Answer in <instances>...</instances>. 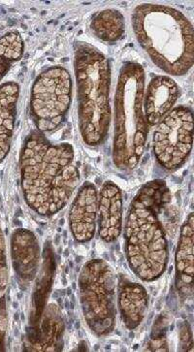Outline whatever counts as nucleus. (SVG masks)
<instances>
[{
	"label": "nucleus",
	"mask_w": 194,
	"mask_h": 352,
	"mask_svg": "<svg viewBox=\"0 0 194 352\" xmlns=\"http://www.w3.org/2000/svg\"><path fill=\"white\" fill-rule=\"evenodd\" d=\"M193 142V111L179 106L158 124L153 134V153L165 169H179L191 155Z\"/></svg>",
	"instance_id": "nucleus-8"
},
{
	"label": "nucleus",
	"mask_w": 194,
	"mask_h": 352,
	"mask_svg": "<svg viewBox=\"0 0 194 352\" xmlns=\"http://www.w3.org/2000/svg\"><path fill=\"white\" fill-rule=\"evenodd\" d=\"M63 326L60 309L49 305L42 320L38 341L30 346L32 351H60L63 346Z\"/></svg>",
	"instance_id": "nucleus-16"
},
{
	"label": "nucleus",
	"mask_w": 194,
	"mask_h": 352,
	"mask_svg": "<svg viewBox=\"0 0 194 352\" xmlns=\"http://www.w3.org/2000/svg\"><path fill=\"white\" fill-rule=\"evenodd\" d=\"M137 41L158 68L172 76L186 74L194 63L193 28L182 12L142 4L132 14Z\"/></svg>",
	"instance_id": "nucleus-3"
},
{
	"label": "nucleus",
	"mask_w": 194,
	"mask_h": 352,
	"mask_svg": "<svg viewBox=\"0 0 194 352\" xmlns=\"http://www.w3.org/2000/svg\"><path fill=\"white\" fill-rule=\"evenodd\" d=\"M180 96V87L171 77H153L144 94V113L149 125L160 124L171 112Z\"/></svg>",
	"instance_id": "nucleus-10"
},
{
	"label": "nucleus",
	"mask_w": 194,
	"mask_h": 352,
	"mask_svg": "<svg viewBox=\"0 0 194 352\" xmlns=\"http://www.w3.org/2000/svg\"><path fill=\"white\" fill-rule=\"evenodd\" d=\"M74 157L69 144L56 145L39 131L28 136L21 157L23 196L40 216H54L69 202L80 183Z\"/></svg>",
	"instance_id": "nucleus-1"
},
{
	"label": "nucleus",
	"mask_w": 194,
	"mask_h": 352,
	"mask_svg": "<svg viewBox=\"0 0 194 352\" xmlns=\"http://www.w3.org/2000/svg\"><path fill=\"white\" fill-rule=\"evenodd\" d=\"M3 293L0 292V311H6V304H4V299L2 297Z\"/></svg>",
	"instance_id": "nucleus-20"
},
{
	"label": "nucleus",
	"mask_w": 194,
	"mask_h": 352,
	"mask_svg": "<svg viewBox=\"0 0 194 352\" xmlns=\"http://www.w3.org/2000/svg\"><path fill=\"white\" fill-rule=\"evenodd\" d=\"M71 96L72 80L65 67H50L37 77L32 89L30 114L39 132L56 131L63 124Z\"/></svg>",
	"instance_id": "nucleus-7"
},
{
	"label": "nucleus",
	"mask_w": 194,
	"mask_h": 352,
	"mask_svg": "<svg viewBox=\"0 0 194 352\" xmlns=\"http://www.w3.org/2000/svg\"><path fill=\"white\" fill-rule=\"evenodd\" d=\"M98 214V192L94 184L85 183L71 204L69 226L73 237L87 243L94 237Z\"/></svg>",
	"instance_id": "nucleus-9"
},
{
	"label": "nucleus",
	"mask_w": 194,
	"mask_h": 352,
	"mask_svg": "<svg viewBox=\"0 0 194 352\" xmlns=\"http://www.w3.org/2000/svg\"><path fill=\"white\" fill-rule=\"evenodd\" d=\"M75 75L79 101V125L87 145H100L110 127V63L99 50L78 43L75 50Z\"/></svg>",
	"instance_id": "nucleus-5"
},
{
	"label": "nucleus",
	"mask_w": 194,
	"mask_h": 352,
	"mask_svg": "<svg viewBox=\"0 0 194 352\" xmlns=\"http://www.w3.org/2000/svg\"><path fill=\"white\" fill-rule=\"evenodd\" d=\"M23 41L18 32H10L0 37V80L16 61L23 56Z\"/></svg>",
	"instance_id": "nucleus-18"
},
{
	"label": "nucleus",
	"mask_w": 194,
	"mask_h": 352,
	"mask_svg": "<svg viewBox=\"0 0 194 352\" xmlns=\"http://www.w3.org/2000/svg\"><path fill=\"white\" fill-rule=\"evenodd\" d=\"M14 268L23 280L36 276L40 261V248L34 234L27 229H17L11 238Z\"/></svg>",
	"instance_id": "nucleus-12"
},
{
	"label": "nucleus",
	"mask_w": 194,
	"mask_h": 352,
	"mask_svg": "<svg viewBox=\"0 0 194 352\" xmlns=\"http://www.w3.org/2000/svg\"><path fill=\"white\" fill-rule=\"evenodd\" d=\"M19 94L20 87L15 82H4L0 86V162L10 150Z\"/></svg>",
	"instance_id": "nucleus-14"
},
{
	"label": "nucleus",
	"mask_w": 194,
	"mask_h": 352,
	"mask_svg": "<svg viewBox=\"0 0 194 352\" xmlns=\"http://www.w3.org/2000/svg\"><path fill=\"white\" fill-rule=\"evenodd\" d=\"M7 272H8V268H7L6 262V240H4L3 233L0 228V278L6 275Z\"/></svg>",
	"instance_id": "nucleus-19"
},
{
	"label": "nucleus",
	"mask_w": 194,
	"mask_h": 352,
	"mask_svg": "<svg viewBox=\"0 0 194 352\" xmlns=\"http://www.w3.org/2000/svg\"><path fill=\"white\" fill-rule=\"evenodd\" d=\"M193 245L194 219L193 214H189L181 228L178 247H177L176 270L180 285L186 288V292H193Z\"/></svg>",
	"instance_id": "nucleus-15"
},
{
	"label": "nucleus",
	"mask_w": 194,
	"mask_h": 352,
	"mask_svg": "<svg viewBox=\"0 0 194 352\" xmlns=\"http://www.w3.org/2000/svg\"><path fill=\"white\" fill-rule=\"evenodd\" d=\"M145 71L139 63H127L120 69L114 101L113 160L122 170L138 165L150 125L144 113Z\"/></svg>",
	"instance_id": "nucleus-4"
},
{
	"label": "nucleus",
	"mask_w": 194,
	"mask_h": 352,
	"mask_svg": "<svg viewBox=\"0 0 194 352\" xmlns=\"http://www.w3.org/2000/svg\"><path fill=\"white\" fill-rule=\"evenodd\" d=\"M171 195L163 181L146 184L130 205L125 226V249L135 275L153 282L164 273L169 258L166 223Z\"/></svg>",
	"instance_id": "nucleus-2"
},
{
	"label": "nucleus",
	"mask_w": 194,
	"mask_h": 352,
	"mask_svg": "<svg viewBox=\"0 0 194 352\" xmlns=\"http://www.w3.org/2000/svg\"><path fill=\"white\" fill-rule=\"evenodd\" d=\"M98 231L101 239L112 243L120 237L124 219L122 190L113 182H106L98 195Z\"/></svg>",
	"instance_id": "nucleus-11"
},
{
	"label": "nucleus",
	"mask_w": 194,
	"mask_h": 352,
	"mask_svg": "<svg viewBox=\"0 0 194 352\" xmlns=\"http://www.w3.org/2000/svg\"><path fill=\"white\" fill-rule=\"evenodd\" d=\"M91 28L92 32L99 39L112 43L122 39L124 36L125 16L116 9H105L94 16Z\"/></svg>",
	"instance_id": "nucleus-17"
},
{
	"label": "nucleus",
	"mask_w": 194,
	"mask_h": 352,
	"mask_svg": "<svg viewBox=\"0 0 194 352\" xmlns=\"http://www.w3.org/2000/svg\"><path fill=\"white\" fill-rule=\"evenodd\" d=\"M149 296L140 283L125 282L119 288V309L125 325L133 330L141 324L148 311Z\"/></svg>",
	"instance_id": "nucleus-13"
},
{
	"label": "nucleus",
	"mask_w": 194,
	"mask_h": 352,
	"mask_svg": "<svg viewBox=\"0 0 194 352\" xmlns=\"http://www.w3.org/2000/svg\"><path fill=\"white\" fill-rule=\"evenodd\" d=\"M83 314L96 336H106L115 327L117 316V282L110 266L94 259L83 267L79 278Z\"/></svg>",
	"instance_id": "nucleus-6"
}]
</instances>
